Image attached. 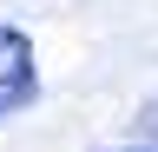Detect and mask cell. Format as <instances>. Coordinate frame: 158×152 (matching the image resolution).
<instances>
[{"instance_id":"obj_1","label":"cell","mask_w":158,"mask_h":152,"mask_svg":"<svg viewBox=\"0 0 158 152\" xmlns=\"http://www.w3.org/2000/svg\"><path fill=\"white\" fill-rule=\"evenodd\" d=\"M40 99V53L20 27L0 20V119H13V112H27Z\"/></svg>"},{"instance_id":"obj_2","label":"cell","mask_w":158,"mask_h":152,"mask_svg":"<svg viewBox=\"0 0 158 152\" xmlns=\"http://www.w3.org/2000/svg\"><path fill=\"white\" fill-rule=\"evenodd\" d=\"M138 139H145V145L158 152V93H152L145 106H138Z\"/></svg>"},{"instance_id":"obj_3","label":"cell","mask_w":158,"mask_h":152,"mask_svg":"<svg viewBox=\"0 0 158 152\" xmlns=\"http://www.w3.org/2000/svg\"><path fill=\"white\" fill-rule=\"evenodd\" d=\"M132 152H152V145H132Z\"/></svg>"}]
</instances>
